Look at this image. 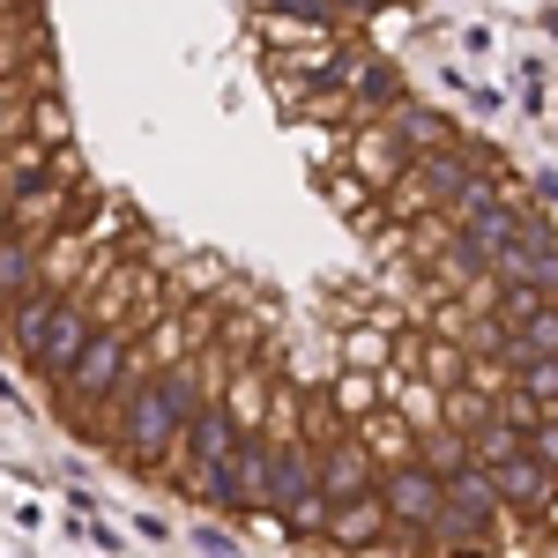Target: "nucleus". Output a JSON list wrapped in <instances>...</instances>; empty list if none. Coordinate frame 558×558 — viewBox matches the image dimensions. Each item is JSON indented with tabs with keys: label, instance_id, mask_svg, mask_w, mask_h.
I'll return each mask as SVG.
<instances>
[{
	"label": "nucleus",
	"instance_id": "nucleus-12",
	"mask_svg": "<svg viewBox=\"0 0 558 558\" xmlns=\"http://www.w3.org/2000/svg\"><path fill=\"white\" fill-rule=\"evenodd\" d=\"M529 357H558V299H544L536 313H521L514 328L499 336V357H492V365H499V373H521Z\"/></svg>",
	"mask_w": 558,
	"mask_h": 558
},
{
	"label": "nucleus",
	"instance_id": "nucleus-21",
	"mask_svg": "<svg viewBox=\"0 0 558 558\" xmlns=\"http://www.w3.org/2000/svg\"><path fill=\"white\" fill-rule=\"evenodd\" d=\"M529 454H536V462L558 476V417H536V432H529Z\"/></svg>",
	"mask_w": 558,
	"mask_h": 558
},
{
	"label": "nucleus",
	"instance_id": "nucleus-13",
	"mask_svg": "<svg viewBox=\"0 0 558 558\" xmlns=\"http://www.w3.org/2000/svg\"><path fill=\"white\" fill-rule=\"evenodd\" d=\"M320 544H336V551H373V544H387V507H380V492L328 507V529H320Z\"/></svg>",
	"mask_w": 558,
	"mask_h": 558
},
{
	"label": "nucleus",
	"instance_id": "nucleus-14",
	"mask_svg": "<svg viewBox=\"0 0 558 558\" xmlns=\"http://www.w3.org/2000/svg\"><path fill=\"white\" fill-rule=\"evenodd\" d=\"M357 439H365V454H373V470H395V462H417V425L395 410V402H373L365 410V425H357Z\"/></svg>",
	"mask_w": 558,
	"mask_h": 558
},
{
	"label": "nucleus",
	"instance_id": "nucleus-19",
	"mask_svg": "<svg viewBox=\"0 0 558 558\" xmlns=\"http://www.w3.org/2000/svg\"><path fill=\"white\" fill-rule=\"evenodd\" d=\"M507 380H514V395H529V402L544 410V402L558 395V357H529V365H521V373H507Z\"/></svg>",
	"mask_w": 558,
	"mask_h": 558
},
{
	"label": "nucleus",
	"instance_id": "nucleus-8",
	"mask_svg": "<svg viewBox=\"0 0 558 558\" xmlns=\"http://www.w3.org/2000/svg\"><path fill=\"white\" fill-rule=\"evenodd\" d=\"M410 165H417V149L387 128V120H365V128H357V142H350V172H357V186H365V194H387V186L410 172Z\"/></svg>",
	"mask_w": 558,
	"mask_h": 558
},
{
	"label": "nucleus",
	"instance_id": "nucleus-6",
	"mask_svg": "<svg viewBox=\"0 0 558 558\" xmlns=\"http://www.w3.org/2000/svg\"><path fill=\"white\" fill-rule=\"evenodd\" d=\"M231 447H239V417L223 410V395H209V402L186 417V432L172 439V454H165L157 470H172L179 484H186L194 470H209V462H231ZM157 470H149V476H157Z\"/></svg>",
	"mask_w": 558,
	"mask_h": 558
},
{
	"label": "nucleus",
	"instance_id": "nucleus-16",
	"mask_svg": "<svg viewBox=\"0 0 558 558\" xmlns=\"http://www.w3.org/2000/svg\"><path fill=\"white\" fill-rule=\"evenodd\" d=\"M387 128L402 134L417 157H432V149H454V142H462V134H454V120H447V112H432V105H417V97H410V105H395V112H387Z\"/></svg>",
	"mask_w": 558,
	"mask_h": 558
},
{
	"label": "nucleus",
	"instance_id": "nucleus-3",
	"mask_svg": "<svg viewBox=\"0 0 558 558\" xmlns=\"http://www.w3.org/2000/svg\"><path fill=\"white\" fill-rule=\"evenodd\" d=\"M112 276V268H105ZM105 276H83L68 299L45 313V328H38V350H31V373H45V380H68V365L83 357V343L97 336V283Z\"/></svg>",
	"mask_w": 558,
	"mask_h": 558
},
{
	"label": "nucleus",
	"instance_id": "nucleus-7",
	"mask_svg": "<svg viewBox=\"0 0 558 558\" xmlns=\"http://www.w3.org/2000/svg\"><path fill=\"white\" fill-rule=\"evenodd\" d=\"M492 283H529L536 299H558V231L551 223H529L514 246L492 260Z\"/></svg>",
	"mask_w": 558,
	"mask_h": 558
},
{
	"label": "nucleus",
	"instance_id": "nucleus-23",
	"mask_svg": "<svg viewBox=\"0 0 558 558\" xmlns=\"http://www.w3.org/2000/svg\"><path fill=\"white\" fill-rule=\"evenodd\" d=\"M31 8H45V0H0V15H31Z\"/></svg>",
	"mask_w": 558,
	"mask_h": 558
},
{
	"label": "nucleus",
	"instance_id": "nucleus-10",
	"mask_svg": "<svg viewBox=\"0 0 558 558\" xmlns=\"http://www.w3.org/2000/svg\"><path fill=\"white\" fill-rule=\"evenodd\" d=\"M395 105H410V75H402L395 60H380V52H365L357 75H350V89H343V120L350 112H357V120H387Z\"/></svg>",
	"mask_w": 558,
	"mask_h": 558
},
{
	"label": "nucleus",
	"instance_id": "nucleus-4",
	"mask_svg": "<svg viewBox=\"0 0 558 558\" xmlns=\"http://www.w3.org/2000/svg\"><path fill=\"white\" fill-rule=\"evenodd\" d=\"M380 507H387V529L395 536H410V544H425L432 521H439V507H447V476H432L425 462H395V470H380Z\"/></svg>",
	"mask_w": 558,
	"mask_h": 558
},
{
	"label": "nucleus",
	"instance_id": "nucleus-2",
	"mask_svg": "<svg viewBox=\"0 0 558 558\" xmlns=\"http://www.w3.org/2000/svg\"><path fill=\"white\" fill-rule=\"evenodd\" d=\"M484 172H492V157H484L476 142L432 149V157H417L410 172L387 186V209L402 216V223H425V216H454V209H462V194H470Z\"/></svg>",
	"mask_w": 558,
	"mask_h": 558
},
{
	"label": "nucleus",
	"instance_id": "nucleus-11",
	"mask_svg": "<svg viewBox=\"0 0 558 558\" xmlns=\"http://www.w3.org/2000/svg\"><path fill=\"white\" fill-rule=\"evenodd\" d=\"M484 476H492L499 507H514V514H544V507L558 499V476L544 470V462H536L529 447H521V454H507V462H492Z\"/></svg>",
	"mask_w": 558,
	"mask_h": 558
},
{
	"label": "nucleus",
	"instance_id": "nucleus-20",
	"mask_svg": "<svg viewBox=\"0 0 558 558\" xmlns=\"http://www.w3.org/2000/svg\"><path fill=\"white\" fill-rule=\"evenodd\" d=\"M380 357H387V336H380V328H357V336H350V365H357V373H373Z\"/></svg>",
	"mask_w": 558,
	"mask_h": 558
},
{
	"label": "nucleus",
	"instance_id": "nucleus-24",
	"mask_svg": "<svg viewBox=\"0 0 558 558\" xmlns=\"http://www.w3.org/2000/svg\"><path fill=\"white\" fill-rule=\"evenodd\" d=\"M544 417H558V395H551V402H544Z\"/></svg>",
	"mask_w": 558,
	"mask_h": 558
},
{
	"label": "nucleus",
	"instance_id": "nucleus-1",
	"mask_svg": "<svg viewBox=\"0 0 558 558\" xmlns=\"http://www.w3.org/2000/svg\"><path fill=\"white\" fill-rule=\"evenodd\" d=\"M209 380L223 387V365H216L209 343H194L186 357H172L165 373H149L142 387H128L120 402H112V447L128 454L134 470H157L165 454H172V439L186 432V417L209 402Z\"/></svg>",
	"mask_w": 558,
	"mask_h": 558
},
{
	"label": "nucleus",
	"instance_id": "nucleus-5",
	"mask_svg": "<svg viewBox=\"0 0 558 558\" xmlns=\"http://www.w3.org/2000/svg\"><path fill=\"white\" fill-rule=\"evenodd\" d=\"M499 492H492V476L476 470H454L447 476V507H439V521H432V544H447V551H462V544H484L492 529H499Z\"/></svg>",
	"mask_w": 558,
	"mask_h": 558
},
{
	"label": "nucleus",
	"instance_id": "nucleus-17",
	"mask_svg": "<svg viewBox=\"0 0 558 558\" xmlns=\"http://www.w3.org/2000/svg\"><path fill=\"white\" fill-rule=\"evenodd\" d=\"M31 60H45V8H31V15H0V83L23 75Z\"/></svg>",
	"mask_w": 558,
	"mask_h": 558
},
{
	"label": "nucleus",
	"instance_id": "nucleus-15",
	"mask_svg": "<svg viewBox=\"0 0 558 558\" xmlns=\"http://www.w3.org/2000/svg\"><path fill=\"white\" fill-rule=\"evenodd\" d=\"M52 239H38V231H0V305L23 299L31 283H38V260Z\"/></svg>",
	"mask_w": 558,
	"mask_h": 558
},
{
	"label": "nucleus",
	"instance_id": "nucleus-18",
	"mask_svg": "<svg viewBox=\"0 0 558 558\" xmlns=\"http://www.w3.org/2000/svg\"><path fill=\"white\" fill-rule=\"evenodd\" d=\"M417 462H425L432 476H454V470H470V439L454 425H425L417 432Z\"/></svg>",
	"mask_w": 558,
	"mask_h": 558
},
{
	"label": "nucleus",
	"instance_id": "nucleus-22",
	"mask_svg": "<svg viewBox=\"0 0 558 558\" xmlns=\"http://www.w3.org/2000/svg\"><path fill=\"white\" fill-rule=\"evenodd\" d=\"M202 558H239V551H231V544H223L216 529H202Z\"/></svg>",
	"mask_w": 558,
	"mask_h": 558
},
{
	"label": "nucleus",
	"instance_id": "nucleus-9",
	"mask_svg": "<svg viewBox=\"0 0 558 558\" xmlns=\"http://www.w3.org/2000/svg\"><path fill=\"white\" fill-rule=\"evenodd\" d=\"M268 484H276V432H239V447H231V492H239V507L231 514H268Z\"/></svg>",
	"mask_w": 558,
	"mask_h": 558
}]
</instances>
